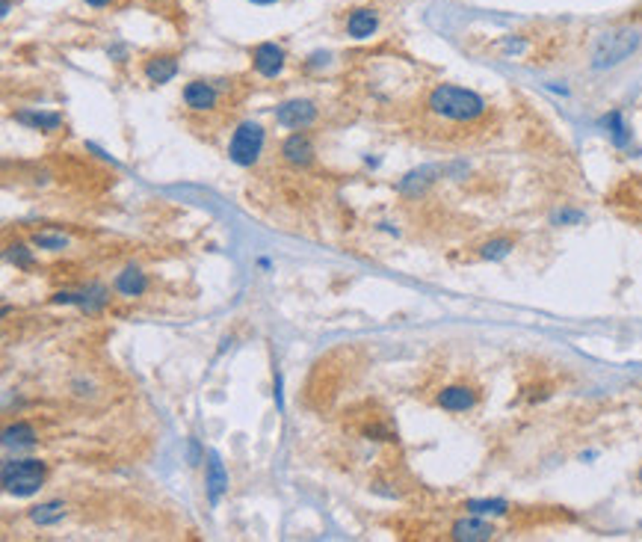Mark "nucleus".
I'll return each instance as SVG.
<instances>
[{
  "label": "nucleus",
  "mask_w": 642,
  "mask_h": 542,
  "mask_svg": "<svg viewBox=\"0 0 642 542\" xmlns=\"http://www.w3.org/2000/svg\"><path fill=\"white\" fill-rule=\"evenodd\" d=\"M426 107H430V113L438 116V119L459 122V125L477 122L486 116V101L479 98L477 92H470L465 87H453V83L435 87L430 92V98H426Z\"/></svg>",
  "instance_id": "1"
},
{
  "label": "nucleus",
  "mask_w": 642,
  "mask_h": 542,
  "mask_svg": "<svg viewBox=\"0 0 642 542\" xmlns=\"http://www.w3.org/2000/svg\"><path fill=\"white\" fill-rule=\"evenodd\" d=\"M642 45V33L637 27H619L609 33L598 36L592 48V66L595 69H613L619 62H625L634 51Z\"/></svg>",
  "instance_id": "2"
},
{
  "label": "nucleus",
  "mask_w": 642,
  "mask_h": 542,
  "mask_svg": "<svg viewBox=\"0 0 642 542\" xmlns=\"http://www.w3.org/2000/svg\"><path fill=\"white\" fill-rule=\"evenodd\" d=\"M45 463L42 460H9L4 463V489L15 498L36 495L45 483Z\"/></svg>",
  "instance_id": "3"
},
{
  "label": "nucleus",
  "mask_w": 642,
  "mask_h": 542,
  "mask_svg": "<svg viewBox=\"0 0 642 542\" xmlns=\"http://www.w3.org/2000/svg\"><path fill=\"white\" fill-rule=\"evenodd\" d=\"M264 140H266V134L258 122H240L237 131L231 134L228 161L237 166H255L264 152Z\"/></svg>",
  "instance_id": "4"
},
{
  "label": "nucleus",
  "mask_w": 642,
  "mask_h": 542,
  "mask_svg": "<svg viewBox=\"0 0 642 542\" xmlns=\"http://www.w3.org/2000/svg\"><path fill=\"white\" fill-rule=\"evenodd\" d=\"M275 122L291 131H305L308 125L317 122V104L308 98H291L275 107Z\"/></svg>",
  "instance_id": "5"
},
{
  "label": "nucleus",
  "mask_w": 642,
  "mask_h": 542,
  "mask_svg": "<svg viewBox=\"0 0 642 542\" xmlns=\"http://www.w3.org/2000/svg\"><path fill=\"white\" fill-rule=\"evenodd\" d=\"M287 66V54L282 45L275 42H261V45L252 48V69L261 74V78H278Z\"/></svg>",
  "instance_id": "6"
},
{
  "label": "nucleus",
  "mask_w": 642,
  "mask_h": 542,
  "mask_svg": "<svg viewBox=\"0 0 642 542\" xmlns=\"http://www.w3.org/2000/svg\"><path fill=\"white\" fill-rule=\"evenodd\" d=\"M181 98L192 113H210L219 104V87L210 80H190L184 92H181Z\"/></svg>",
  "instance_id": "7"
},
{
  "label": "nucleus",
  "mask_w": 642,
  "mask_h": 542,
  "mask_svg": "<svg viewBox=\"0 0 642 542\" xmlns=\"http://www.w3.org/2000/svg\"><path fill=\"white\" fill-rule=\"evenodd\" d=\"M314 143H312V136L302 134V131H296L291 134L287 140L282 143V157L291 166H312L314 164Z\"/></svg>",
  "instance_id": "8"
},
{
  "label": "nucleus",
  "mask_w": 642,
  "mask_h": 542,
  "mask_svg": "<svg viewBox=\"0 0 642 542\" xmlns=\"http://www.w3.org/2000/svg\"><path fill=\"white\" fill-rule=\"evenodd\" d=\"M477 400H479L477 391L470 386H447L438 391V397H435L438 406L447 412H470L477 406Z\"/></svg>",
  "instance_id": "9"
},
{
  "label": "nucleus",
  "mask_w": 642,
  "mask_h": 542,
  "mask_svg": "<svg viewBox=\"0 0 642 542\" xmlns=\"http://www.w3.org/2000/svg\"><path fill=\"white\" fill-rule=\"evenodd\" d=\"M495 534H498L495 525H488L483 519H474V516L459 519V522H453V528H451V539H456V542H486Z\"/></svg>",
  "instance_id": "10"
},
{
  "label": "nucleus",
  "mask_w": 642,
  "mask_h": 542,
  "mask_svg": "<svg viewBox=\"0 0 642 542\" xmlns=\"http://www.w3.org/2000/svg\"><path fill=\"white\" fill-rule=\"evenodd\" d=\"M143 74H145V80L148 83H169L178 74V57L175 54H154V57H148L145 60V66H143Z\"/></svg>",
  "instance_id": "11"
},
{
  "label": "nucleus",
  "mask_w": 642,
  "mask_h": 542,
  "mask_svg": "<svg viewBox=\"0 0 642 542\" xmlns=\"http://www.w3.org/2000/svg\"><path fill=\"white\" fill-rule=\"evenodd\" d=\"M205 489H208V498H210V504H219L222 492H226V489H228V472H226V465H222L219 453H210V456H208Z\"/></svg>",
  "instance_id": "12"
},
{
  "label": "nucleus",
  "mask_w": 642,
  "mask_h": 542,
  "mask_svg": "<svg viewBox=\"0 0 642 542\" xmlns=\"http://www.w3.org/2000/svg\"><path fill=\"white\" fill-rule=\"evenodd\" d=\"M379 30V15L373 9H352L347 18V36L352 39H370Z\"/></svg>",
  "instance_id": "13"
},
{
  "label": "nucleus",
  "mask_w": 642,
  "mask_h": 542,
  "mask_svg": "<svg viewBox=\"0 0 642 542\" xmlns=\"http://www.w3.org/2000/svg\"><path fill=\"white\" fill-rule=\"evenodd\" d=\"M116 291L122 296H143L148 291V276L139 267H125L116 276Z\"/></svg>",
  "instance_id": "14"
},
{
  "label": "nucleus",
  "mask_w": 642,
  "mask_h": 542,
  "mask_svg": "<svg viewBox=\"0 0 642 542\" xmlns=\"http://www.w3.org/2000/svg\"><path fill=\"white\" fill-rule=\"evenodd\" d=\"M15 122L27 125V127H39V131H57V127L62 125V116H57V113L21 110V113H15Z\"/></svg>",
  "instance_id": "15"
},
{
  "label": "nucleus",
  "mask_w": 642,
  "mask_h": 542,
  "mask_svg": "<svg viewBox=\"0 0 642 542\" xmlns=\"http://www.w3.org/2000/svg\"><path fill=\"white\" fill-rule=\"evenodd\" d=\"M30 519H33L36 525H60L62 519H66V507L60 501H48V504H39L30 509Z\"/></svg>",
  "instance_id": "16"
},
{
  "label": "nucleus",
  "mask_w": 642,
  "mask_h": 542,
  "mask_svg": "<svg viewBox=\"0 0 642 542\" xmlns=\"http://www.w3.org/2000/svg\"><path fill=\"white\" fill-rule=\"evenodd\" d=\"M4 442L6 444H21V448H30L36 444V430L30 424H13V427L4 430Z\"/></svg>",
  "instance_id": "17"
},
{
  "label": "nucleus",
  "mask_w": 642,
  "mask_h": 542,
  "mask_svg": "<svg viewBox=\"0 0 642 542\" xmlns=\"http://www.w3.org/2000/svg\"><path fill=\"white\" fill-rule=\"evenodd\" d=\"M512 243L509 238H495V240H488L479 247V258H486V261H500V258H507V255L512 252Z\"/></svg>",
  "instance_id": "18"
},
{
  "label": "nucleus",
  "mask_w": 642,
  "mask_h": 542,
  "mask_svg": "<svg viewBox=\"0 0 642 542\" xmlns=\"http://www.w3.org/2000/svg\"><path fill=\"white\" fill-rule=\"evenodd\" d=\"M604 127L609 131V136H613L616 145H628L630 134H628V125H625V119H622V113H619V110L607 113V116H604Z\"/></svg>",
  "instance_id": "19"
},
{
  "label": "nucleus",
  "mask_w": 642,
  "mask_h": 542,
  "mask_svg": "<svg viewBox=\"0 0 642 542\" xmlns=\"http://www.w3.org/2000/svg\"><path fill=\"white\" fill-rule=\"evenodd\" d=\"M465 509H470L474 516H504L509 513L507 501H468Z\"/></svg>",
  "instance_id": "20"
},
{
  "label": "nucleus",
  "mask_w": 642,
  "mask_h": 542,
  "mask_svg": "<svg viewBox=\"0 0 642 542\" xmlns=\"http://www.w3.org/2000/svg\"><path fill=\"white\" fill-rule=\"evenodd\" d=\"M33 247L39 249H51V252H60L69 247V240L62 235H48V231H36L33 235Z\"/></svg>",
  "instance_id": "21"
},
{
  "label": "nucleus",
  "mask_w": 642,
  "mask_h": 542,
  "mask_svg": "<svg viewBox=\"0 0 642 542\" xmlns=\"http://www.w3.org/2000/svg\"><path fill=\"white\" fill-rule=\"evenodd\" d=\"M9 261L15 264V267H33V252H30L27 247H21V243H15V247H9Z\"/></svg>",
  "instance_id": "22"
},
{
  "label": "nucleus",
  "mask_w": 642,
  "mask_h": 542,
  "mask_svg": "<svg viewBox=\"0 0 642 542\" xmlns=\"http://www.w3.org/2000/svg\"><path fill=\"white\" fill-rule=\"evenodd\" d=\"M83 4L92 6V9H107V6H113L116 0H83Z\"/></svg>",
  "instance_id": "23"
},
{
  "label": "nucleus",
  "mask_w": 642,
  "mask_h": 542,
  "mask_svg": "<svg viewBox=\"0 0 642 542\" xmlns=\"http://www.w3.org/2000/svg\"><path fill=\"white\" fill-rule=\"evenodd\" d=\"M255 6H273V4H282V0H249Z\"/></svg>",
  "instance_id": "24"
},
{
  "label": "nucleus",
  "mask_w": 642,
  "mask_h": 542,
  "mask_svg": "<svg viewBox=\"0 0 642 542\" xmlns=\"http://www.w3.org/2000/svg\"><path fill=\"white\" fill-rule=\"evenodd\" d=\"M148 4H172V0H148Z\"/></svg>",
  "instance_id": "25"
},
{
  "label": "nucleus",
  "mask_w": 642,
  "mask_h": 542,
  "mask_svg": "<svg viewBox=\"0 0 642 542\" xmlns=\"http://www.w3.org/2000/svg\"><path fill=\"white\" fill-rule=\"evenodd\" d=\"M639 483H642V469H639Z\"/></svg>",
  "instance_id": "26"
}]
</instances>
